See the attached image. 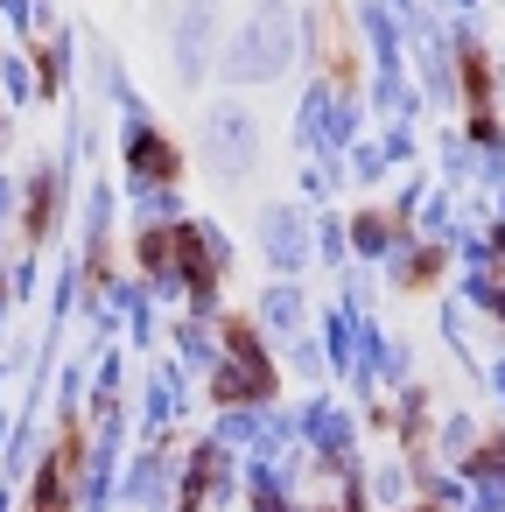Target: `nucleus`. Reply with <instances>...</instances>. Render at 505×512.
<instances>
[{
	"instance_id": "1",
	"label": "nucleus",
	"mask_w": 505,
	"mask_h": 512,
	"mask_svg": "<svg viewBox=\"0 0 505 512\" xmlns=\"http://www.w3.org/2000/svg\"><path fill=\"white\" fill-rule=\"evenodd\" d=\"M71 463H78V435L57 442V456H50V470H43V498H36V512H71Z\"/></svg>"
}]
</instances>
